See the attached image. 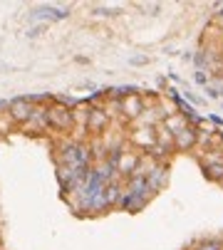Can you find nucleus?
<instances>
[{"label": "nucleus", "mask_w": 223, "mask_h": 250, "mask_svg": "<svg viewBox=\"0 0 223 250\" xmlns=\"http://www.w3.org/2000/svg\"><path fill=\"white\" fill-rule=\"evenodd\" d=\"M161 126H164V129H166V131H169V134L174 136V134H178L181 129H186V126H189V122H186V119H183V117H181V114L176 112V114L166 117V119L161 122Z\"/></svg>", "instance_id": "nucleus-15"}, {"label": "nucleus", "mask_w": 223, "mask_h": 250, "mask_svg": "<svg viewBox=\"0 0 223 250\" xmlns=\"http://www.w3.org/2000/svg\"><path fill=\"white\" fill-rule=\"evenodd\" d=\"M146 184H149V188L154 191V196H156L159 191H164L166 184H169V164L159 161V164L152 168V173L146 176Z\"/></svg>", "instance_id": "nucleus-9"}, {"label": "nucleus", "mask_w": 223, "mask_h": 250, "mask_svg": "<svg viewBox=\"0 0 223 250\" xmlns=\"http://www.w3.org/2000/svg\"><path fill=\"white\" fill-rule=\"evenodd\" d=\"M104 94L112 99H127V97L141 94V87L139 84H114V87H104Z\"/></svg>", "instance_id": "nucleus-13"}, {"label": "nucleus", "mask_w": 223, "mask_h": 250, "mask_svg": "<svg viewBox=\"0 0 223 250\" xmlns=\"http://www.w3.org/2000/svg\"><path fill=\"white\" fill-rule=\"evenodd\" d=\"M203 89H206V94H208V99H218V92H216V89H213L211 84H208V87H203Z\"/></svg>", "instance_id": "nucleus-24"}, {"label": "nucleus", "mask_w": 223, "mask_h": 250, "mask_svg": "<svg viewBox=\"0 0 223 250\" xmlns=\"http://www.w3.org/2000/svg\"><path fill=\"white\" fill-rule=\"evenodd\" d=\"M127 144L132 149H136L139 154H146L156 144V129H152V126H132V131L127 134Z\"/></svg>", "instance_id": "nucleus-3"}, {"label": "nucleus", "mask_w": 223, "mask_h": 250, "mask_svg": "<svg viewBox=\"0 0 223 250\" xmlns=\"http://www.w3.org/2000/svg\"><path fill=\"white\" fill-rule=\"evenodd\" d=\"M206 122H208L213 129H218V131L223 129V117H218V114H208V117H206Z\"/></svg>", "instance_id": "nucleus-22"}, {"label": "nucleus", "mask_w": 223, "mask_h": 250, "mask_svg": "<svg viewBox=\"0 0 223 250\" xmlns=\"http://www.w3.org/2000/svg\"><path fill=\"white\" fill-rule=\"evenodd\" d=\"M216 92H218V97H223V75H218V77H211V82H208Z\"/></svg>", "instance_id": "nucleus-23"}, {"label": "nucleus", "mask_w": 223, "mask_h": 250, "mask_svg": "<svg viewBox=\"0 0 223 250\" xmlns=\"http://www.w3.org/2000/svg\"><path fill=\"white\" fill-rule=\"evenodd\" d=\"M72 15L69 8H60V5H35L30 10V20L35 25H47V22H62Z\"/></svg>", "instance_id": "nucleus-2"}, {"label": "nucleus", "mask_w": 223, "mask_h": 250, "mask_svg": "<svg viewBox=\"0 0 223 250\" xmlns=\"http://www.w3.org/2000/svg\"><path fill=\"white\" fill-rule=\"evenodd\" d=\"M45 30H47V25H32V27L27 30V38H30V40H32V38H40Z\"/></svg>", "instance_id": "nucleus-21"}, {"label": "nucleus", "mask_w": 223, "mask_h": 250, "mask_svg": "<svg viewBox=\"0 0 223 250\" xmlns=\"http://www.w3.org/2000/svg\"><path fill=\"white\" fill-rule=\"evenodd\" d=\"M181 57H183V62H191V60H194V52H183Z\"/></svg>", "instance_id": "nucleus-27"}, {"label": "nucleus", "mask_w": 223, "mask_h": 250, "mask_svg": "<svg viewBox=\"0 0 223 250\" xmlns=\"http://www.w3.org/2000/svg\"><path fill=\"white\" fill-rule=\"evenodd\" d=\"M124 191H129V193H134L136 198H144V201H152L154 198V191L149 188L146 178H141V176L127 178V181H124Z\"/></svg>", "instance_id": "nucleus-11"}, {"label": "nucleus", "mask_w": 223, "mask_h": 250, "mask_svg": "<svg viewBox=\"0 0 223 250\" xmlns=\"http://www.w3.org/2000/svg\"><path fill=\"white\" fill-rule=\"evenodd\" d=\"M169 80H171V82H181V77H178L176 72H169ZM181 84H183V82H181Z\"/></svg>", "instance_id": "nucleus-26"}, {"label": "nucleus", "mask_w": 223, "mask_h": 250, "mask_svg": "<svg viewBox=\"0 0 223 250\" xmlns=\"http://www.w3.org/2000/svg\"><path fill=\"white\" fill-rule=\"evenodd\" d=\"M136 8L149 10V15H156V13L161 10V5H159V3H136Z\"/></svg>", "instance_id": "nucleus-20"}, {"label": "nucleus", "mask_w": 223, "mask_h": 250, "mask_svg": "<svg viewBox=\"0 0 223 250\" xmlns=\"http://www.w3.org/2000/svg\"><path fill=\"white\" fill-rule=\"evenodd\" d=\"M32 109H35V106L27 102V97H25V94H18V97L8 99V112H5V114H8V119H10L13 124L22 126V124L30 119Z\"/></svg>", "instance_id": "nucleus-5"}, {"label": "nucleus", "mask_w": 223, "mask_h": 250, "mask_svg": "<svg viewBox=\"0 0 223 250\" xmlns=\"http://www.w3.org/2000/svg\"><path fill=\"white\" fill-rule=\"evenodd\" d=\"M186 250H223V238H199Z\"/></svg>", "instance_id": "nucleus-14"}, {"label": "nucleus", "mask_w": 223, "mask_h": 250, "mask_svg": "<svg viewBox=\"0 0 223 250\" xmlns=\"http://www.w3.org/2000/svg\"><path fill=\"white\" fill-rule=\"evenodd\" d=\"M146 109V104H144V99H141V94H134V97H127V99H122V124H132V122H136L139 117H141V112Z\"/></svg>", "instance_id": "nucleus-8"}, {"label": "nucleus", "mask_w": 223, "mask_h": 250, "mask_svg": "<svg viewBox=\"0 0 223 250\" xmlns=\"http://www.w3.org/2000/svg\"><path fill=\"white\" fill-rule=\"evenodd\" d=\"M194 82H196L199 87H208L211 77H208V72H201V69H196V72H194Z\"/></svg>", "instance_id": "nucleus-19"}, {"label": "nucleus", "mask_w": 223, "mask_h": 250, "mask_svg": "<svg viewBox=\"0 0 223 250\" xmlns=\"http://www.w3.org/2000/svg\"><path fill=\"white\" fill-rule=\"evenodd\" d=\"M50 106V104H47ZM47 106H35L30 119L22 124V131L30 136H43V134H52L50 122H47Z\"/></svg>", "instance_id": "nucleus-4"}, {"label": "nucleus", "mask_w": 223, "mask_h": 250, "mask_svg": "<svg viewBox=\"0 0 223 250\" xmlns=\"http://www.w3.org/2000/svg\"><path fill=\"white\" fill-rule=\"evenodd\" d=\"M149 62H152V57H149V55H132L129 57V64L132 67H146Z\"/></svg>", "instance_id": "nucleus-18"}, {"label": "nucleus", "mask_w": 223, "mask_h": 250, "mask_svg": "<svg viewBox=\"0 0 223 250\" xmlns=\"http://www.w3.org/2000/svg\"><path fill=\"white\" fill-rule=\"evenodd\" d=\"M221 186H223V184H221Z\"/></svg>", "instance_id": "nucleus-28"}, {"label": "nucleus", "mask_w": 223, "mask_h": 250, "mask_svg": "<svg viewBox=\"0 0 223 250\" xmlns=\"http://www.w3.org/2000/svg\"><path fill=\"white\" fill-rule=\"evenodd\" d=\"M174 151H196V129L186 126L174 134Z\"/></svg>", "instance_id": "nucleus-10"}, {"label": "nucleus", "mask_w": 223, "mask_h": 250, "mask_svg": "<svg viewBox=\"0 0 223 250\" xmlns=\"http://www.w3.org/2000/svg\"><path fill=\"white\" fill-rule=\"evenodd\" d=\"M139 159H141V154L136 149H132L129 144L119 151V159H117V176H119V181H127V178L134 176V171L139 166Z\"/></svg>", "instance_id": "nucleus-6"}, {"label": "nucleus", "mask_w": 223, "mask_h": 250, "mask_svg": "<svg viewBox=\"0 0 223 250\" xmlns=\"http://www.w3.org/2000/svg\"><path fill=\"white\" fill-rule=\"evenodd\" d=\"M47 122H50V129L62 134V136H69L74 131V117H72V109L62 104H50L47 106Z\"/></svg>", "instance_id": "nucleus-1"}, {"label": "nucleus", "mask_w": 223, "mask_h": 250, "mask_svg": "<svg viewBox=\"0 0 223 250\" xmlns=\"http://www.w3.org/2000/svg\"><path fill=\"white\" fill-rule=\"evenodd\" d=\"M89 13H92V15H97V18H117V15H122V8H117V5H99V3H94V5H89Z\"/></svg>", "instance_id": "nucleus-16"}, {"label": "nucleus", "mask_w": 223, "mask_h": 250, "mask_svg": "<svg viewBox=\"0 0 223 250\" xmlns=\"http://www.w3.org/2000/svg\"><path fill=\"white\" fill-rule=\"evenodd\" d=\"M146 206H149V201L136 198V196L129 193V191H124L122 198H119V203H117V208H119V210H127V213H139V210H144Z\"/></svg>", "instance_id": "nucleus-12"}, {"label": "nucleus", "mask_w": 223, "mask_h": 250, "mask_svg": "<svg viewBox=\"0 0 223 250\" xmlns=\"http://www.w3.org/2000/svg\"><path fill=\"white\" fill-rule=\"evenodd\" d=\"M74 62H77V64H89V57H85V55H77V57H74Z\"/></svg>", "instance_id": "nucleus-25"}, {"label": "nucleus", "mask_w": 223, "mask_h": 250, "mask_svg": "<svg viewBox=\"0 0 223 250\" xmlns=\"http://www.w3.org/2000/svg\"><path fill=\"white\" fill-rule=\"evenodd\" d=\"M112 126V119L109 114L102 109V104L99 106H89V117H87V131L92 136H102L107 129Z\"/></svg>", "instance_id": "nucleus-7"}, {"label": "nucleus", "mask_w": 223, "mask_h": 250, "mask_svg": "<svg viewBox=\"0 0 223 250\" xmlns=\"http://www.w3.org/2000/svg\"><path fill=\"white\" fill-rule=\"evenodd\" d=\"M201 171H203V176L208 178V181H213V184H223V164H216V166H203Z\"/></svg>", "instance_id": "nucleus-17"}]
</instances>
